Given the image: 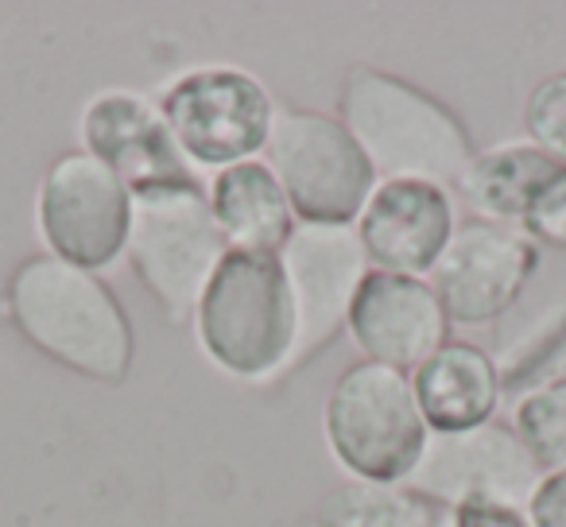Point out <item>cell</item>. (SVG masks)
Here are the masks:
<instances>
[{"label": "cell", "instance_id": "cell-1", "mask_svg": "<svg viewBox=\"0 0 566 527\" xmlns=\"http://www.w3.org/2000/svg\"><path fill=\"white\" fill-rule=\"evenodd\" d=\"M9 318L40 354L102 384H120L133 372V323L97 272L74 268L40 252L9 280Z\"/></svg>", "mask_w": 566, "mask_h": 527}, {"label": "cell", "instance_id": "cell-2", "mask_svg": "<svg viewBox=\"0 0 566 527\" xmlns=\"http://www.w3.org/2000/svg\"><path fill=\"white\" fill-rule=\"evenodd\" d=\"M338 109L380 182L416 179L447 190L473 159L470 133L439 97L377 66L346 71Z\"/></svg>", "mask_w": 566, "mask_h": 527}, {"label": "cell", "instance_id": "cell-3", "mask_svg": "<svg viewBox=\"0 0 566 527\" xmlns=\"http://www.w3.org/2000/svg\"><path fill=\"white\" fill-rule=\"evenodd\" d=\"M206 357L252 384L283 377L295 349V307L280 256L229 249L195 310Z\"/></svg>", "mask_w": 566, "mask_h": 527}, {"label": "cell", "instance_id": "cell-4", "mask_svg": "<svg viewBox=\"0 0 566 527\" xmlns=\"http://www.w3.org/2000/svg\"><path fill=\"white\" fill-rule=\"evenodd\" d=\"M125 252L164 315L190 323L229 244L213 221L210 194L198 182H175L133 194Z\"/></svg>", "mask_w": 566, "mask_h": 527}, {"label": "cell", "instance_id": "cell-5", "mask_svg": "<svg viewBox=\"0 0 566 527\" xmlns=\"http://www.w3.org/2000/svg\"><path fill=\"white\" fill-rule=\"evenodd\" d=\"M431 439L408 372L357 361L334 380L326 400V442L354 481L403 485Z\"/></svg>", "mask_w": 566, "mask_h": 527}, {"label": "cell", "instance_id": "cell-6", "mask_svg": "<svg viewBox=\"0 0 566 527\" xmlns=\"http://www.w3.org/2000/svg\"><path fill=\"white\" fill-rule=\"evenodd\" d=\"M264 151L303 225H354L377 190L373 164L331 113L275 109Z\"/></svg>", "mask_w": 566, "mask_h": 527}, {"label": "cell", "instance_id": "cell-7", "mask_svg": "<svg viewBox=\"0 0 566 527\" xmlns=\"http://www.w3.org/2000/svg\"><path fill=\"white\" fill-rule=\"evenodd\" d=\"M159 113L182 156L213 171L249 164L256 151H264L275 120V105L260 78L237 66H202L179 74L159 97Z\"/></svg>", "mask_w": 566, "mask_h": 527}, {"label": "cell", "instance_id": "cell-8", "mask_svg": "<svg viewBox=\"0 0 566 527\" xmlns=\"http://www.w3.org/2000/svg\"><path fill=\"white\" fill-rule=\"evenodd\" d=\"M547 473L504 423H481L473 431L431 434L416 473L403 485L431 500L434 508H462V504H504L524 508Z\"/></svg>", "mask_w": 566, "mask_h": 527}, {"label": "cell", "instance_id": "cell-9", "mask_svg": "<svg viewBox=\"0 0 566 527\" xmlns=\"http://www.w3.org/2000/svg\"><path fill=\"white\" fill-rule=\"evenodd\" d=\"M133 194L90 151H66L40 187V233L51 256L74 268H109L128 244Z\"/></svg>", "mask_w": 566, "mask_h": 527}, {"label": "cell", "instance_id": "cell-10", "mask_svg": "<svg viewBox=\"0 0 566 527\" xmlns=\"http://www.w3.org/2000/svg\"><path fill=\"white\" fill-rule=\"evenodd\" d=\"M283 276L295 307V349L287 372L323 354L349 323L357 292L373 272L357 225H295L280 249Z\"/></svg>", "mask_w": 566, "mask_h": 527}, {"label": "cell", "instance_id": "cell-11", "mask_svg": "<svg viewBox=\"0 0 566 527\" xmlns=\"http://www.w3.org/2000/svg\"><path fill=\"white\" fill-rule=\"evenodd\" d=\"M539 268V249L524 229L470 218L454 229L431 268V287L450 323H496Z\"/></svg>", "mask_w": 566, "mask_h": 527}, {"label": "cell", "instance_id": "cell-12", "mask_svg": "<svg viewBox=\"0 0 566 527\" xmlns=\"http://www.w3.org/2000/svg\"><path fill=\"white\" fill-rule=\"evenodd\" d=\"M82 140L90 156H97L125 182L128 194L198 182L195 164L182 156L159 105L140 94L113 89V94L94 97L82 113Z\"/></svg>", "mask_w": 566, "mask_h": 527}, {"label": "cell", "instance_id": "cell-13", "mask_svg": "<svg viewBox=\"0 0 566 527\" xmlns=\"http://www.w3.org/2000/svg\"><path fill=\"white\" fill-rule=\"evenodd\" d=\"M349 334L369 361L388 369H419L447 346L450 318L427 280L373 268L349 307Z\"/></svg>", "mask_w": 566, "mask_h": 527}, {"label": "cell", "instance_id": "cell-14", "mask_svg": "<svg viewBox=\"0 0 566 527\" xmlns=\"http://www.w3.org/2000/svg\"><path fill=\"white\" fill-rule=\"evenodd\" d=\"M357 236L369 264H377L380 272L423 280L454 236V205L434 182H377L369 205L357 218Z\"/></svg>", "mask_w": 566, "mask_h": 527}, {"label": "cell", "instance_id": "cell-15", "mask_svg": "<svg viewBox=\"0 0 566 527\" xmlns=\"http://www.w3.org/2000/svg\"><path fill=\"white\" fill-rule=\"evenodd\" d=\"M411 388L431 434H458L493 423V411L504 396L496 361L465 341H447L439 354L427 357L416 369Z\"/></svg>", "mask_w": 566, "mask_h": 527}, {"label": "cell", "instance_id": "cell-16", "mask_svg": "<svg viewBox=\"0 0 566 527\" xmlns=\"http://www.w3.org/2000/svg\"><path fill=\"white\" fill-rule=\"evenodd\" d=\"M210 210L229 249L241 252H272L287 244L295 233V210L283 194L272 167L249 159V164L226 167L210 182Z\"/></svg>", "mask_w": 566, "mask_h": 527}, {"label": "cell", "instance_id": "cell-17", "mask_svg": "<svg viewBox=\"0 0 566 527\" xmlns=\"http://www.w3.org/2000/svg\"><path fill=\"white\" fill-rule=\"evenodd\" d=\"M558 171L563 167L532 144H504V148L473 151L470 167L454 187L485 221L509 225V221L527 218L535 198Z\"/></svg>", "mask_w": 566, "mask_h": 527}, {"label": "cell", "instance_id": "cell-18", "mask_svg": "<svg viewBox=\"0 0 566 527\" xmlns=\"http://www.w3.org/2000/svg\"><path fill=\"white\" fill-rule=\"evenodd\" d=\"M323 527H439V508L408 485L349 481L326 493L318 508Z\"/></svg>", "mask_w": 566, "mask_h": 527}, {"label": "cell", "instance_id": "cell-19", "mask_svg": "<svg viewBox=\"0 0 566 527\" xmlns=\"http://www.w3.org/2000/svg\"><path fill=\"white\" fill-rule=\"evenodd\" d=\"M512 423L543 473H566V380L532 388L516 403Z\"/></svg>", "mask_w": 566, "mask_h": 527}, {"label": "cell", "instance_id": "cell-20", "mask_svg": "<svg viewBox=\"0 0 566 527\" xmlns=\"http://www.w3.org/2000/svg\"><path fill=\"white\" fill-rule=\"evenodd\" d=\"M524 128L532 148L566 167V71L543 78L524 102Z\"/></svg>", "mask_w": 566, "mask_h": 527}, {"label": "cell", "instance_id": "cell-21", "mask_svg": "<svg viewBox=\"0 0 566 527\" xmlns=\"http://www.w3.org/2000/svg\"><path fill=\"white\" fill-rule=\"evenodd\" d=\"M566 357V315H558L555 323H539L527 338H520L516 346L504 354V372H501V388L504 384H527V380L543 377L555 361Z\"/></svg>", "mask_w": 566, "mask_h": 527}, {"label": "cell", "instance_id": "cell-22", "mask_svg": "<svg viewBox=\"0 0 566 527\" xmlns=\"http://www.w3.org/2000/svg\"><path fill=\"white\" fill-rule=\"evenodd\" d=\"M524 233L532 236V241L566 249V167L543 187V194L535 198V205L527 210Z\"/></svg>", "mask_w": 566, "mask_h": 527}, {"label": "cell", "instance_id": "cell-23", "mask_svg": "<svg viewBox=\"0 0 566 527\" xmlns=\"http://www.w3.org/2000/svg\"><path fill=\"white\" fill-rule=\"evenodd\" d=\"M527 519L535 527H566V473H547L527 504Z\"/></svg>", "mask_w": 566, "mask_h": 527}, {"label": "cell", "instance_id": "cell-24", "mask_svg": "<svg viewBox=\"0 0 566 527\" xmlns=\"http://www.w3.org/2000/svg\"><path fill=\"white\" fill-rule=\"evenodd\" d=\"M450 527H535L524 508L504 504H462L450 512Z\"/></svg>", "mask_w": 566, "mask_h": 527}, {"label": "cell", "instance_id": "cell-25", "mask_svg": "<svg viewBox=\"0 0 566 527\" xmlns=\"http://www.w3.org/2000/svg\"><path fill=\"white\" fill-rule=\"evenodd\" d=\"M307 527H323V524H318V519H311V524Z\"/></svg>", "mask_w": 566, "mask_h": 527}]
</instances>
